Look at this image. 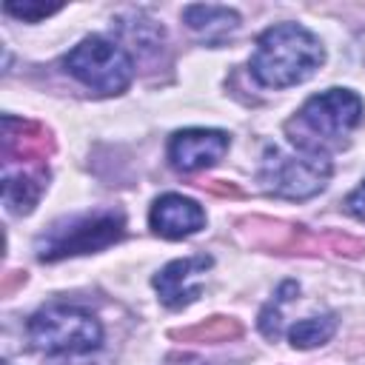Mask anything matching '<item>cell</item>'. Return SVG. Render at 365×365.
Segmentation results:
<instances>
[{
  "label": "cell",
  "instance_id": "obj_4",
  "mask_svg": "<svg viewBox=\"0 0 365 365\" xmlns=\"http://www.w3.org/2000/svg\"><path fill=\"white\" fill-rule=\"evenodd\" d=\"M63 63L71 77H77L80 83H86L88 88H94L100 94H120L128 88V83L134 77L131 54L120 43L106 40L100 34L80 40L66 54Z\"/></svg>",
  "mask_w": 365,
  "mask_h": 365
},
{
  "label": "cell",
  "instance_id": "obj_8",
  "mask_svg": "<svg viewBox=\"0 0 365 365\" xmlns=\"http://www.w3.org/2000/svg\"><path fill=\"white\" fill-rule=\"evenodd\" d=\"M211 265H214V259L208 254H194V257H182V259L168 262L154 277V288L160 291L163 305L165 308H185V305H191L200 297L205 271Z\"/></svg>",
  "mask_w": 365,
  "mask_h": 365
},
{
  "label": "cell",
  "instance_id": "obj_12",
  "mask_svg": "<svg viewBox=\"0 0 365 365\" xmlns=\"http://www.w3.org/2000/svg\"><path fill=\"white\" fill-rule=\"evenodd\" d=\"M336 331V317L334 314H322V317H308L299 319L297 325L288 328V339L294 348H317L322 342H328Z\"/></svg>",
  "mask_w": 365,
  "mask_h": 365
},
{
  "label": "cell",
  "instance_id": "obj_6",
  "mask_svg": "<svg viewBox=\"0 0 365 365\" xmlns=\"http://www.w3.org/2000/svg\"><path fill=\"white\" fill-rule=\"evenodd\" d=\"M365 106L359 100V94H354L351 88H328L319 91L314 97L305 100V106L299 108V120L302 125L331 143L345 140L359 123H362Z\"/></svg>",
  "mask_w": 365,
  "mask_h": 365
},
{
  "label": "cell",
  "instance_id": "obj_14",
  "mask_svg": "<svg viewBox=\"0 0 365 365\" xmlns=\"http://www.w3.org/2000/svg\"><path fill=\"white\" fill-rule=\"evenodd\" d=\"M3 11L11 14V17H20L26 23H37V20L60 11V6H46V3H6Z\"/></svg>",
  "mask_w": 365,
  "mask_h": 365
},
{
  "label": "cell",
  "instance_id": "obj_9",
  "mask_svg": "<svg viewBox=\"0 0 365 365\" xmlns=\"http://www.w3.org/2000/svg\"><path fill=\"white\" fill-rule=\"evenodd\" d=\"M148 222H151L154 234H160L165 240H182V237L197 234L205 225V211L191 197L163 194L160 200H154Z\"/></svg>",
  "mask_w": 365,
  "mask_h": 365
},
{
  "label": "cell",
  "instance_id": "obj_2",
  "mask_svg": "<svg viewBox=\"0 0 365 365\" xmlns=\"http://www.w3.org/2000/svg\"><path fill=\"white\" fill-rule=\"evenodd\" d=\"M34 351L54 356L51 365H68L103 345L100 319L77 305H48L40 308L26 325Z\"/></svg>",
  "mask_w": 365,
  "mask_h": 365
},
{
  "label": "cell",
  "instance_id": "obj_11",
  "mask_svg": "<svg viewBox=\"0 0 365 365\" xmlns=\"http://www.w3.org/2000/svg\"><path fill=\"white\" fill-rule=\"evenodd\" d=\"M182 17H185V23H188L191 31L202 34V37L211 40V43L225 40V37L234 34L237 26H240V14H237L234 9H228V6H211V3L185 6Z\"/></svg>",
  "mask_w": 365,
  "mask_h": 365
},
{
  "label": "cell",
  "instance_id": "obj_7",
  "mask_svg": "<svg viewBox=\"0 0 365 365\" xmlns=\"http://www.w3.org/2000/svg\"><path fill=\"white\" fill-rule=\"evenodd\" d=\"M228 151V134L217 128H182L168 140V160L177 171L194 174L211 168Z\"/></svg>",
  "mask_w": 365,
  "mask_h": 365
},
{
  "label": "cell",
  "instance_id": "obj_1",
  "mask_svg": "<svg viewBox=\"0 0 365 365\" xmlns=\"http://www.w3.org/2000/svg\"><path fill=\"white\" fill-rule=\"evenodd\" d=\"M325 60V48L317 34L299 23H279L257 37L251 54V74L259 86L285 88L308 80Z\"/></svg>",
  "mask_w": 365,
  "mask_h": 365
},
{
  "label": "cell",
  "instance_id": "obj_13",
  "mask_svg": "<svg viewBox=\"0 0 365 365\" xmlns=\"http://www.w3.org/2000/svg\"><path fill=\"white\" fill-rule=\"evenodd\" d=\"M297 291H299V288H297L294 282H285V285L279 288V294L274 297V302L265 305V311L259 314V328H262L265 336H277V334H279V311H282V302H288V299H291L288 294H297Z\"/></svg>",
  "mask_w": 365,
  "mask_h": 365
},
{
  "label": "cell",
  "instance_id": "obj_3",
  "mask_svg": "<svg viewBox=\"0 0 365 365\" xmlns=\"http://www.w3.org/2000/svg\"><path fill=\"white\" fill-rule=\"evenodd\" d=\"M331 177V160L319 154V148L299 145V151H282V148H265L257 180L265 194L282 197V200H308L325 188Z\"/></svg>",
  "mask_w": 365,
  "mask_h": 365
},
{
  "label": "cell",
  "instance_id": "obj_15",
  "mask_svg": "<svg viewBox=\"0 0 365 365\" xmlns=\"http://www.w3.org/2000/svg\"><path fill=\"white\" fill-rule=\"evenodd\" d=\"M345 205H348V211H351V214H354L356 220H365V182H362L359 188H354V191L348 194Z\"/></svg>",
  "mask_w": 365,
  "mask_h": 365
},
{
  "label": "cell",
  "instance_id": "obj_5",
  "mask_svg": "<svg viewBox=\"0 0 365 365\" xmlns=\"http://www.w3.org/2000/svg\"><path fill=\"white\" fill-rule=\"evenodd\" d=\"M123 228L125 222L114 211L74 217L66 222H54L46 234H40L34 242V251H37V259L43 262H54V259L74 257V254H91V251H100L117 242L123 237Z\"/></svg>",
  "mask_w": 365,
  "mask_h": 365
},
{
  "label": "cell",
  "instance_id": "obj_10",
  "mask_svg": "<svg viewBox=\"0 0 365 365\" xmlns=\"http://www.w3.org/2000/svg\"><path fill=\"white\" fill-rule=\"evenodd\" d=\"M43 185H46V171L43 168H31V165L11 168V165H6V174H3V202H6V208L11 214H29L34 208V202L40 200Z\"/></svg>",
  "mask_w": 365,
  "mask_h": 365
},
{
  "label": "cell",
  "instance_id": "obj_16",
  "mask_svg": "<svg viewBox=\"0 0 365 365\" xmlns=\"http://www.w3.org/2000/svg\"><path fill=\"white\" fill-rule=\"evenodd\" d=\"M6 365H9V362H6Z\"/></svg>",
  "mask_w": 365,
  "mask_h": 365
}]
</instances>
